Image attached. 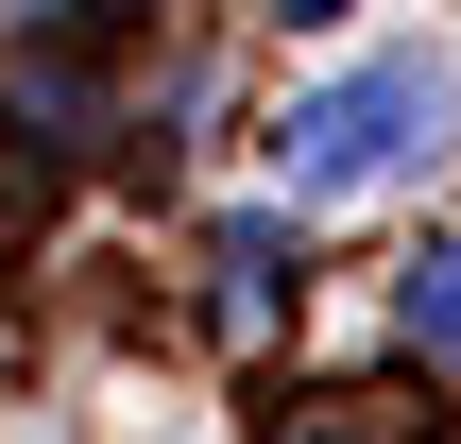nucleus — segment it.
<instances>
[{
    "label": "nucleus",
    "instance_id": "4",
    "mask_svg": "<svg viewBox=\"0 0 461 444\" xmlns=\"http://www.w3.org/2000/svg\"><path fill=\"white\" fill-rule=\"evenodd\" d=\"M274 17H291V34H325V17H359V0H274Z\"/></svg>",
    "mask_w": 461,
    "mask_h": 444
},
{
    "label": "nucleus",
    "instance_id": "3",
    "mask_svg": "<svg viewBox=\"0 0 461 444\" xmlns=\"http://www.w3.org/2000/svg\"><path fill=\"white\" fill-rule=\"evenodd\" d=\"M393 342H411L428 376H461V240H428V257L393 274Z\"/></svg>",
    "mask_w": 461,
    "mask_h": 444
},
{
    "label": "nucleus",
    "instance_id": "1",
    "mask_svg": "<svg viewBox=\"0 0 461 444\" xmlns=\"http://www.w3.org/2000/svg\"><path fill=\"white\" fill-rule=\"evenodd\" d=\"M445 120H461L445 51H359V68H325V86L274 120V188H291V205H359V188H411V171L445 154Z\"/></svg>",
    "mask_w": 461,
    "mask_h": 444
},
{
    "label": "nucleus",
    "instance_id": "2",
    "mask_svg": "<svg viewBox=\"0 0 461 444\" xmlns=\"http://www.w3.org/2000/svg\"><path fill=\"white\" fill-rule=\"evenodd\" d=\"M205 274H222V291H205V308H222V342H274V325H291V291H308V274H291V205H240V222L205 240Z\"/></svg>",
    "mask_w": 461,
    "mask_h": 444
}]
</instances>
